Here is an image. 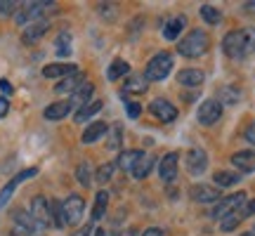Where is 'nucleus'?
Returning <instances> with one entry per match:
<instances>
[{"label": "nucleus", "mask_w": 255, "mask_h": 236, "mask_svg": "<svg viewBox=\"0 0 255 236\" xmlns=\"http://www.w3.org/2000/svg\"><path fill=\"white\" fill-rule=\"evenodd\" d=\"M210 47V38L206 31H201V28H194V31H189L187 36L177 43V52L182 57H187V59H196V57L206 55Z\"/></svg>", "instance_id": "nucleus-1"}, {"label": "nucleus", "mask_w": 255, "mask_h": 236, "mask_svg": "<svg viewBox=\"0 0 255 236\" xmlns=\"http://www.w3.org/2000/svg\"><path fill=\"white\" fill-rule=\"evenodd\" d=\"M170 71H173V57L168 55V52H158L146 64L144 78L146 81H163V78H168Z\"/></svg>", "instance_id": "nucleus-2"}, {"label": "nucleus", "mask_w": 255, "mask_h": 236, "mask_svg": "<svg viewBox=\"0 0 255 236\" xmlns=\"http://www.w3.org/2000/svg\"><path fill=\"white\" fill-rule=\"evenodd\" d=\"M222 52L232 59H244L248 57V45H246V31H229L222 38Z\"/></svg>", "instance_id": "nucleus-3"}, {"label": "nucleus", "mask_w": 255, "mask_h": 236, "mask_svg": "<svg viewBox=\"0 0 255 236\" xmlns=\"http://www.w3.org/2000/svg\"><path fill=\"white\" fill-rule=\"evenodd\" d=\"M246 194L244 191H239V194H232V196H225V199H220L218 203H215V208H213V218L215 220H225L227 215H232V213H237V210H241L244 206H246Z\"/></svg>", "instance_id": "nucleus-4"}, {"label": "nucleus", "mask_w": 255, "mask_h": 236, "mask_svg": "<svg viewBox=\"0 0 255 236\" xmlns=\"http://www.w3.org/2000/svg\"><path fill=\"white\" fill-rule=\"evenodd\" d=\"M83 210H85V201L78 194H69L66 199L62 201V215H64V225H78L83 218Z\"/></svg>", "instance_id": "nucleus-5"}, {"label": "nucleus", "mask_w": 255, "mask_h": 236, "mask_svg": "<svg viewBox=\"0 0 255 236\" xmlns=\"http://www.w3.org/2000/svg\"><path fill=\"white\" fill-rule=\"evenodd\" d=\"M31 218L36 220V225L40 229L55 227L52 225V208H50V201L45 196H33V201H31Z\"/></svg>", "instance_id": "nucleus-6"}, {"label": "nucleus", "mask_w": 255, "mask_h": 236, "mask_svg": "<svg viewBox=\"0 0 255 236\" xmlns=\"http://www.w3.org/2000/svg\"><path fill=\"white\" fill-rule=\"evenodd\" d=\"M196 118H199L201 125H215L220 118H222V104L218 100H206L201 102L199 111H196Z\"/></svg>", "instance_id": "nucleus-7"}, {"label": "nucleus", "mask_w": 255, "mask_h": 236, "mask_svg": "<svg viewBox=\"0 0 255 236\" xmlns=\"http://www.w3.org/2000/svg\"><path fill=\"white\" fill-rule=\"evenodd\" d=\"M47 7H52V2H24L17 9V24L19 26H26L31 21H38Z\"/></svg>", "instance_id": "nucleus-8"}, {"label": "nucleus", "mask_w": 255, "mask_h": 236, "mask_svg": "<svg viewBox=\"0 0 255 236\" xmlns=\"http://www.w3.org/2000/svg\"><path fill=\"white\" fill-rule=\"evenodd\" d=\"M177 165H180V156L175 154V151L165 154L163 158L158 161V177H161L163 184L175 182V177H177Z\"/></svg>", "instance_id": "nucleus-9"}, {"label": "nucleus", "mask_w": 255, "mask_h": 236, "mask_svg": "<svg viewBox=\"0 0 255 236\" xmlns=\"http://www.w3.org/2000/svg\"><path fill=\"white\" fill-rule=\"evenodd\" d=\"M184 165H187V170L191 175H203L206 173V168H208V156L203 149H189L187 154H184Z\"/></svg>", "instance_id": "nucleus-10"}, {"label": "nucleus", "mask_w": 255, "mask_h": 236, "mask_svg": "<svg viewBox=\"0 0 255 236\" xmlns=\"http://www.w3.org/2000/svg\"><path fill=\"white\" fill-rule=\"evenodd\" d=\"M36 175H38V168H28V170H21V173L17 175V177H12V180H9L7 184H5V187L0 189V208H2V206H5V203H7L9 199H12L14 189H17L21 182L31 180V177H36Z\"/></svg>", "instance_id": "nucleus-11"}, {"label": "nucleus", "mask_w": 255, "mask_h": 236, "mask_svg": "<svg viewBox=\"0 0 255 236\" xmlns=\"http://www.w3.org/2000/svg\"><path fill=\"white\" fill-rule=\"evenodd\" d=\"M189 196L196 203H218L222 199V194H220L218 187H208V184H194L189 189Z\"/></svg>", "instance_id": "nucleus-12"}, {"label": "nucleus", "mask_w": 255, "mask_h": 236, "mask_svg": "<svg viewBox=\"0 0 255 236\" xmlns=\"http://www.w3.org/2000/svg\"><path fill=\"white\" fill-rule=\"evenodd\" d=\"M47 28H50L47 19H38V21H31V24H26V26H24L21 40H24L26 45H31V43H38V40H40V38L47 33Z\"/></svg>", "instance_id": "nucleus-13"}, {"label": "nucleus", "mask_w": 255, "mask_h": 236, "mask_svg": "<svg viewBox=\"0 0 255 236\" xmlns=\"http://www.w3.org/2000/svg\"><path fill=\"white\" fill-rule=\"evenodd\" d=\"M149 111H151L158 120H163V123H170V120L177 118V109H175L168 100H154L149 104Z\"/></svg>", "instance_id": "nucleus-14"}, {"label": "nucleus", "mask_w": 255, "mask_h": 236, "mask_svg": "<svg viewBox=\"0 0 255 236\" xmlns=\"http://www.w3.org/2000/svg\"><path fill=\"white\" fill-rule=\"evenodd\" d=\"M232 163L239 173H253L255 170V151L253 149H246V151H237L232 156Z\"/></svg>", "instance_id": "nucleus-15"}, {"label": "nucleus", "mask_w": 255, "mask_h": 236, "mask_svg": "<svg viewBox=\"0 0 255 236\" xmlns=\"http://www.w3.org/2000/svg\"><path fill=\"white\" fill-rule=\"evenodd\" d=\"M203 81H206V76L199 69H182L177 73V83L182 88H199V85H203Z\"/></svg>", "instance_id": "nucleus-16"}, {"label": "nucleus", "mask_w": 255, "mask_h": 236, "mask_svg": "<svg viewBox=\"0 0 255 236\" xmlns=\"http://www.w3.org/2000/svg\"><path fill=\"white\" fill-rule=\"evenodd\" d=\"M184 26H187V17H184V14L170 17L163 24V38H165V40H177V36L182 33Z\"/></svg>", "instance_id": "nucleus-17"}, {"label": "nucleus", "mask_w": 255, "mask_h": 236, "mask_svg": "<svg viewBox=\"0 0 255 236\" xmlns=\"http://www.w3.org/2000/svg\"><path fill=\"white\" fill-rule=\"evenodd\" d=\"M71 109H73L71 100L55 102V104H50V107L43 111V116H45V120H62V118H66L69 114H71Z\"/></svg>", "instance_id": "nucleus-18"}, {"label": "nucleus", "mask_w": 255, "mask_h": 236, "mask_svg": "<svg viewBox=\"0 0 255 236\" xmlns=\"http://www.w3.org/2000/svg\"><path fill=\"white\" fill-rule=\"evenodd\" d=\"M81 85H83V73L76 71V73H71V76L62 78V81H59V85H55V92H57V95H73V92L78 90Z\"/></svg>", "instance_id": "nucleus-19"}, {"label": "nucleus", "mask_w": 255, "mask_h": 236, "mask_svg": "<svg viewBox=\"0 0 255 236\" xmlns=\"http://www.w3.org/2000/svg\"><path fill=\"white\" fill-rule=\"evenodd\" d=\"M107 123H102V120H95V123H90V125L85 127V132H83V144H95L97 139H102V137L107 135Z\"/></svg>", "instance_id": "nucleus-20"}, {"label": "nucleus", "mask_w": 255, "mask_h": 236, "mask_svg": "<svg viewBox=\"0 0 255 236\" xmlns=\"http://www.w3.org/2000/svg\"><path fill=\"white\" fill-rule=\"evenodd\" d=\"M76 71H78L76 64H47L43 69V76L45 78H66V76H71Z\"/></svg>", "instance_id": "nucleus-21"}, {"label": "nucleus", "mask_w": 255, "mask_h": 236, "mask_svg": "<svg viewBox=\"0 0 255 236\" xmlns=\"http://www.w3.org/2000/svg\"><path fill=\"white\" fill-rule=\"evenodd\" d=\"M144 156V151H139V149H128V151H121V156H119V161H116V165H119L121 170H132L137 165V161Z\"/></svg>", "instance_id": "nucleus-22"}, {"label": "nucleus", "mask_w": 255, "mask_h": 236, "mask_svg": "<svg viewBox=\"0 0 255 236\" xmlns=\"http://www.w3.org/2000/svg\"><path fill=\"white\" fill-rule=\"evenodd\" d=\"M146 88H149V83H146L144 73L130 76L126 81V95H142V92H146Z\"/></svg>", "instance_id": "nucleus-23"}, {"label": "nucleus", "mask_w": 255, "mask_h": 236, "mask_svg": "<svg viewBox=\"0 0 255 236\" xmlns=\"http://www.w3.org/2000/svg\"><path fill=\"white\" fill-rule=\"evenodd\" d=\"M151 168H154V156H146L144 154L139 161H137V165L130 170V173H132V177H135V180H144V177H149Z\"/></svg>", "instance_id": "nucleus-24"}, {"label": "nucleus", "mask_w": 255, "mask_h": 236, "mask_svg": "<svg viewBox=\"0 0 255 236\" xmlns=\"http://www.w3.org/2000/svg\"><path fill=\"white\" fill-rule=\"evenodd\" d=\"M128 73H130V64L126 59H114L109 64V71H107V78L109 81H119V78H126Z\"/></svg>", "instance_id": "nucleus-25"}, {"label": "nucleus", "mask_w": 255, "mask_h": 236, "mask_svg": "<svg viewBox=\"0 0 255 236\" xmlns=\"http://www.w3.org/2000/svg\"><path fill=\"white\" fill-rule=\"evenodd\" d=\"M92 92H95V85H92L90 81H83V85L78 88V90L73 92V97H71V104H88L92 97Z\"/></svg>", "instance_id": "nucleus-26"}, {"label": "nucleus", "mask_w": 255, "mask_h": 236, "mask_svg": "<svg viewBox=\"0 0 255 236\" xmlns=\"http://www.w3.org/2000/svg\"><path fill=\"white\" fill-rule=\"evenodd\" d=\"M107 206H109V194L107 191H100L95 196V206H92V220H102L107 215Z\"/></svg>", "instance_id": "nucleus-27"}, {"label": "nucleus", "mask_w": 255, "mask_h": 236, "mask_svg": "<svg viewBox=\"0 0 255 236\" xmlns=\"http://www.w3.org/2000/svg\"><path fill=\"white\" fill-rule=\"evenodd\" d=\"M97 111H102V102L100 100H90L88 104H83L81 109H78V114H76V120L78 123H83V120H88V118H92Z\"/></svg>", "instance_id": "nucleus-28"}, {"label": "nucleus", "mask_w": 255, "mask_h": 236, "mask_svg": "<svg viewBox=\"0 0 255 236\" xmlns=\"http://www.w3.org/2000/svg\"><path fill=\"white\" fill-rule=\"evenodd\" d=\"M213 180L218 187H234L241 182V175L239 173H229V170H218V173L213 175Z\"/></svg>", "instance_id": "nucleus-29"}, {"label": "nucleus", "mask_w": 255, "mask_h": 236, "mask_svg": "<svg viewBox=\"0 0 255 236\" xmlns=\"http://www.w3.org/2000/svg\"><path fill=\"white\" fill-rule=\"evenodd\" d=\"M201 19L206 21V24H210V26H215V24H220L222 21V12H220L218 7H213V5H201Z\"/></svg>", "instance_id": "nucleus-30"}, {"label": "nucleus", "mask_w": 255, "mask_h": 236, "mask_svg": "<svg viewBox=\"0 0 255 236\" xmlns=\"http://www.w3.org/2000/svg\"><path fill=\"white\" fill-rule=\"evenodd\" d=\"M55 50H57V55L59 57H69L71 55V33L69 31H62L59 36H57V40H55Z\"/></svg>", "instance_id": "nucleus-31"}, {"label": "nucleus", "mask_w": 255, "mask_h": 236, "mask_svg": "<svg viewBox=\"0 0 255 236\" xmlns=\"http://www.w3.org/2000/svg\"><path fill=\"white\" fill-rule=\"evenodd\" d=\"M12 218H14V225H19V227H26V229H33V232H38V225L36 220L31 218V213H24V210H14L12 213Z\"/></svg>", "instance_id": "nucleus-32"}, {"label": "nucleus", "mask_w": 255, "mask_h": 236, "mask_svg": "<svg viewBox=\"0 0 255 236\" xmlns=\"http://www.w3.org/2000/svg\"><path fill=\"white\" fill-rule=\"evenodd\" d=\"M241 100V92L239 88H232V85H225V88H220V104L225 102V104H237Z\"/></svg>", "instance_id": "nucleus-33"}, {"label": "nucleus", "mask_w": 255, "mask_h": 236, "mask_svg": "<svg viewBox=\"0 0 255 236\" xmlns=\"http://www.w3.org/2000/svg\"><path fill=\"white\" fill-rule=\"evenodd\" d=\"M92 177H95V173H92L90 163H81L78 168H76V180L81 182L83 187H90V184H92Z\"/></svg>", "instance_id": "nucleus-34"}, {"label": "nucleus", "mask_w": 255, "mask_h": 236, "mask_svg": "<svg viewBox=\"0 0 255 236\" xmlns=\"http://www.w3.org/2000/svg\"><path fill=\"white\" fill-rule=\"evenodd\" d=\"M244 220V213L241 210H237V213H232V215H227L225 220H220V227H222V232H232V229L239 227V222Z\"/></svg>", "instance_id": "nucleus-35"}, {"label": "nucleus", "mask_w": 255, "mask_h": 236, "mask_svg": "<svg viewBox=\"0 0 255 236\" xmlns=\"http://www.w3.org/2000/svg\"><path fill=\"white\" fill-rule=\"evenodd\" d=\"M114 168H116L114 163H102L97 168V173H95V180L100 182V184H107L111 180V175H114Z\"/></svg>", "instance_id": "nucleus-36"}, {"label": "nucleus", "mask_w": 255, "mask_h": 236, "mask_svg": "<svg viewBox=\"0 0 255 236\" xmlns=\"http://www.w3.org/2000/svg\"><path fill=\"white\" fill-rule=\"evenodd\" d=\"M50 208H52V225L55 227H66L64 225V215H62V203L59 201H50Z\"/></svg>", "instance_id": "nucleus-37"}, {"label": "nucleus", "mask_w": 255, "mask_h": 236, "mask_svg": "<svg viewBox=\"0 0 255 236\" xmlns=\"http://www.w3.org/2000/svg\"><path fill=\"white\" fill-rule=\"evenodd\" d=\"M121 139H123V130H121V125H114L111 127V135H109V149H119L121 146Z\"/></svg>", "instance_id": "nucleus-38"}, {"label": "nucleus", "mask_w": 255, "mask_h": 236, "mask_svg": "<svg viewBox=\"0 0 255 236\" xmlns=\"http://www.w3.org/2000/svg\"><path fill=\"white\" fill-rule=\"evenodd\" d=\"M17 2H12V0H0V17H12L14 12H17Z\"/></svg>", "instance_id": "nucleus-39"}, {"label": "nucleus", "mask_w": 255, "mask_h": 236, "mask_svg": "<svg viewBox=\"0 0 255 236\" xmlns=\"http://www.w3.org/2000/svg\"><path fill=\"white\" fill-rule=\"evenodd\" d=\"M246 31V45H248V55H253L255 52V28L253 26H248L244 28Z\"/></svg>", "instance_id": "nucleus-40"}, {"label": "nucleus", "mask_w": 255, "mask_h": 236, "mask_svg": "<svg viewBox=\"0 0 255 236\" xmlns=\"http://www.w3.org/2000/svg\"><path fill=\"white\" fill-rule=\"evenodd\" d=\"M12 236H38V232H33V229H26V227H19V225H14V227H12Z\"/></svg>", "instance_id": "nucleus-41"}, {"label": "nucleus", "mask_w": 255, "mask_h": 236, "mask_svg": "<svg viewBox=\"0 0 255 236\" xmlns=\"http://www.w3.org/2000/svg\"><path fill=\"white\" fill-rule=\"evenodd\" d=\"M126 109H128V116L132 118V120H135L137 116H139V104H137V102H126Z\"/></svg>", "instance_id": "nucleus-42"}, {"label": "nucleus", "mask_w": 255, "mask_h": 236, "mask_svg": "<svg viewBox=\"0 0 255 236\" xmlns=\"http://www.w3.org/2000/svg\"><path fill=\"white\" fill-rule=\"evenodd\" d=\"M0 92H2V97H9L12 95V85H9V81H5V78H0Z\"/></svg>", "instance_id": "nucleus-43"}, {"label": "nucleus", "mask_w": 255, "mask_h": 236, "mask_svg": "<svg viewBox=\"0 0 255 236\" xmlns=\"http://www.w3.org/2000/svg\"><path fill=\"white\" fill-rule=\"evenodd\" d=\"M241 213H244V218H251V215H255V199H253V201H248L246 206L241 208Z\"/></svg>", "instance_id": "nucleus-44"}, {"label": "nucleus", "mask_w": 255, "mask_h": 236, "mask_svg": "<svg viewBox=\"0 0 255 236\" xmlns=\"http://www.w3.org/2000/svg\"><path fill=\"white\" fill-rule=\"evenodd\" d=\"M244 137H246V142H251V144L255 146V120L246 127V135H244Z\"/></svg>", "instance_id": "nucleus-45"}, {"label": "nucleus", "mask_w": 255, "mask_h": 236, "mask_svg": "<svg viewBox=\"0 0 255 236\" xmlns=\"http://www.w3.org/2000/svg\"><path fill=\"white\" fill-rule=\"evenodd\" d=\"M7 111H9V102H7V97H2V95H0V118L7 116Z\"/></svg>", "instance_id": "nucleus-46"}, {"label": "nucleus", "mask_w": 255, "mask_h": 236, "mask_svg": "<svg viewBox=\"0 0 255 236\" xmlns=\"http://www.w3.org/2000/svg\"><path fill=\"white\" fill-rule=\"evenodd\" d=\"M142 236H163V232L158 227H151V229H144V234Z\"/></svg>", "instance_id": "nucleus-47"}, {"label": "nucleus", "mask_w": 255, "mask_h": 236, "mask_svg": "<svg viewBox=\"0 0 255 236\" xmlns=\"http://www.w3.org/2000/svg\"><path fill=\"white\" fill-rule=\"evenodd\" d=\"M244 9H246V12H251V14H253V12H255V2H244Z\"/></svg>", "instance_id": "nucleus-48"}, {"label": "nucleus", "mask_w": 255, "mask_h": 236, "mask_svg": "<svg viewBox=\"0 0 255 236\" xmlns=\"http://www.w3.org/2000/svg\"><path fill=\"white\" fill-rule=\"evenodd\" d=\"M135 234H137L135 229H128V232H123V234H121V236H135Z\"/></svg>", "instance_id": "nucleus-49"}, {"label": "nucleus", "mask_w": 255, "mask_h": 236, "mask_svg": "<svg viewBox=\"0 0 255 236\" xmlns=\"http://www.w3.org/2000/svg\"><path fill=\"white\" fill-rule=\"evenodd\" d=\"M92 236H109V234H107V232H102V229H95V234Z\"/></svg>", "instance_id": "nucleus-50"}, {"label": "nucleus", "mask_w": 255, "mask_h": 236, "mask_svg": "<svg viewBox=\"0 0 255 236\" xmlns=\"http://www.w3.org/2000/svg\"><path fill=\"white\" fill-rule=\"evenodd\" d=\"M239 236H255L253 232H246V234H239Z\"/></svg>", "instance_id": "nucleus-51"}]
</instances>
